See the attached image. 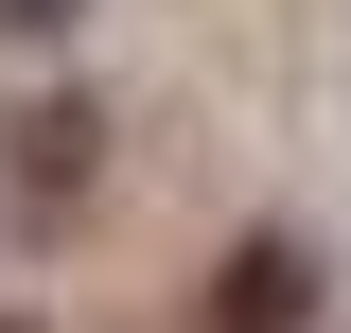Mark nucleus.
<instances>
[{
	"mask_svg": "<svg viewBox=\"0 0 351 333\" xmlns=\"http://www.w3.org/2000/svg\"><path fill=\"white\" fill-rule=\"evenodd\" d=\"M211 316H228V333H281V316H299V263H281V246H263V263H228V298H211Z\"/></svg>",
	"mask_w": 351,
	"mask_h": 333,
	"instance_id": "nucleus-1",
	"label": "nucleus"
}]
</instances>
